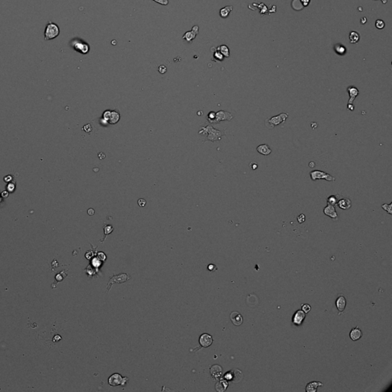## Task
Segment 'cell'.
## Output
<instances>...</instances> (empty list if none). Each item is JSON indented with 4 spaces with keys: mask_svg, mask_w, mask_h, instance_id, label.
Masks as SVG:
<instances>
[{
    "mask_svg": "<svg viewBox=\"0 0 392 392\" xmlns=\"http://www.w3.org/2000/svg\"><path fill=\"white\" fill-rule=\"evenodd\" d=\"M59 34H60V29H59L57 24L53 23L51 21H47L45 29H44V39L46 41L54 39V38H57Z\"/></svg>",
    "mask_w": 392,
    "mask_h": 392,
    "instance_id": "obj_1",
    "label": "cell"
},
{
    "mask_svg": "<svg viewBox=\"0 0 392 392\" xmlns=\"http://www.w3.org/2000/svg\"><path fill=\"white\" fill-rule=\"evenodd\" d=\"M288 118V114L287 113H280V114L277 115V116H273L271 118H268L266 121H265V125L266 126V127L269 128V129H272L274 126H277V125L280 124L282 122H284L286 121V119Z\"/></svg>",
    "mask_w": 392,
    "mask_h": 392,
    "instance_id": "obj_2",
    "label": "cell"
},
{
    "mask_svg": "<svg viewBox=\"0 0 392 392\" xmlns=\"http://www.w3.org/2000/svg\"><path fill=\"white\" fill-rule=\"evenodd\" d=\"M310 178L312 181H316L318 179H325L328 181H335V178L329 174L326 173L325 172L319 171V170H314L310 172Z\"/></svg>",
    "mask_w": 392,
    "mask_h": 392,
    "instance_id": "obj_3",
    "label": "cell"
},
{
    "mask_svg": "<svg viewBox=\"0 0 392 392\" xmlns=\"http://www.w3.org/2000/svg\"><path fill=\"white\" fill-rule=\"evenodd\" d=\"M70 45L75 51L81 53V54H87L90 50V47L88 44L85 42L79 41V40L74 39L70 42Z\"/></svg>",
    "mask_w": 392,
    "mask_h": 392,
    "instance_id": "obj_4",
    "label": "cell"
},
{
    "mask_svg": "<svg viewBox=\"0 0 392 392\" xmlns=\"http://www.w3.org/2000/svg\"><path fill=\"white\" fill-rule=\"evenodd\" d=\"M347 91H348V94H349V100H348V109L351 110V111H353L354 109V105H353V102H354V99L357 97V96L359 93V91H358V89L356 88L355 87H353V86H351V87H348L347 88Z\"/></svg>",
    "mask_w": 392,
    "mask_h": 392,
    "instance_id": "obj_5",
    "label": "cell"
},
{
    "mask_svg": "<svg viewBox=\"0 0 392 392\" xmlns=\"http://www.w3.org/2000/svg\"><path fill=\"white\" fill-rule=\"evenodd\" d=\"M129 279V276L127 274H125V273H122V274L116 275V276H113V277H110L107 286V292L110 289L113 284H114V283H124V282H126Z\"/></svg>",
    "mask_w": 392,
    "mask_h": 392,
    "instance_id": "obj_6",
    "label": "cell"
},
{
    "mask_svg": "<svg viewBox=\"0 0 392 392\" xmlns=\"http://www.w3.org/2000/svg\"><path fill=\"white\" fill-rule=\"evenodd\" d=\"M242 372L238 369L231 370L230 372H227L225 375V378L227 380H230L234 382H239L242 379Z\"/></svg>",
    "mask_w": 392,
    "mask_h": 392,
    "instance_id": "obj_7",
    "label": "cell"
},
{
    "mask_svg": "<svg viewBox=\"0 0 392 392\" xmlns=\"http://www.w3.org/2000/svg\"><path fill=\"white\" fill-rule=\"evenodd\" d=\"M198 34V25H194V27L192 28L191 31H187L183 35L182 38L183 39L186 40L188 42H191L193 39H194L196 37V35Z\"/></svg>",
    "mask_w": 392,
    "mask_h": 392,
    "instance_id": "obj_8",
    "label": "cell"
},
{
    "mask_svg": "<svg viewBox=\"0 0 392 392\" xmlns=\"http://www.w3.org/2000/svg\"><path fill=\"white\" fill-rule=\"evenodd\" d=\"M212 337L210 335H208V334H202L199 338L200 345H201V347H204V348L209 347L212 344Z\"/></svg>",
    "mask_w": 392,
    "mask_h": 392,
    "instance_id": "obj_9",
    "label": "cell"
},
{
    "mask_svg": "<svg viewBox=\"0 0 392 392\" xmlns=\"http://www.w3.org/2000/svg\"><path fill=\"white\" fill-rule=\"evenodd\" d=\"M305 313L302 310H298L292 317V323L296 325H300L305 318Z\"/></svg>",
    "mask_w": 392,
    "mask_h": 392,
    "instance_id": "obj_10",
    "label": "cell"
},
{
    "mask_svg": "<svg viewBox=\"0 0 392 392\" xmlns=\"http://www.w3.org/2000/svg\"><path fill=\"white\" fill-rule=\"evenodd\" d=\"M323 212L325 215L328 216V217H330L331 218L335 219V220L338 219V214H337L336 211H335V206L328 204V205L324 208Z\"/></svg>",
    "mask_w": 392,
    "mask_h": 392,
    "instance_id": "obj_11",
    "label": "cell"
},
{
    "mask_svg": "<svg viewBox=\"0 0 392 392\" xmlns=\"http://www.w3.org/2000/svg\"><path fill=\"white\" fill-rule=\"evenodd\" d=\"M230 320L233 322V324L235 325H240L243 322V317L239 312H232L230 315Z\"/></svg>",
    "mask_w": 392,
    "mask_h": 392,
    "instance_id": "obj_12",
    "label": "cell"
},
{
    "mask_svg": "<svg viewBox=\"0 0 392 392\" xmlns=\"http://www.w3.org/2000/svg\"><path fill=\"white\" fill-rule=\"evenodd\" d=\"M122 381V378L120 374H113L109 377V381L108 383L110 386H117L121 384Z\"/></svg>",
    "mask_w": 392,
    "mask_h": 392,
    "instance_id": "obj_13",
    "label": "cell"
},
{
    "mask_svg": "<svg viewBox=\"0 0 392 392\" xmlns=\"http://www.w3.org/2000/svg\"><path fill=\"white\" fill-rule=\"evenodd\" d=\"M337 204L341 209L348 210L351 207V201L349 198H344L340 199L337 203Z\"/></svg>",
    "mask_w": 392,
    "mask_h": 392,
    "instance_id": "obj_14",
    "label": "cell"
},
{
    "mask_svg": "<svg viewBox=\"0 0 392 392\" xmlns=\"http://www.w3.org/2000/svg\"><path fill=\"white\" fill-rule=\"evenodd\" d=\"M336 307L339 312H343L344 309H345V305H346V299H345L344 296H339L336 299Z\"/></svg>",
    "mask_w": 392,
    "mask_h": 392,
    "instance_id": "obj_15",
    "label": "cell"
},
{
    "mask_svg": "<svg viewBox=\"0 0 392 392\" xmlns=\"http://www.w3.org/2000/svg\"><path fill=\"white\" fill-rule=\"evenodd\" d=\"M361 336H362V332H361V331L359 329L358 327H355V328H352L351 332H350V338L353 341H357V340L360 339L361 338Z\"/></svg>",
    "mask_w": 392,
    "mask_h": 392,
    "instance_id": "obj_16",
    "label": "cell"
},
{
    "mask_svg": "<svg viewBox=\"0 0 392 392\" xmlns=\"http://www.w3.org/2000/svg\"><path fill=\"white\" fill-rule=\"evenodd\" d=\"M256 150L259 153L262 154L263 155H268L270 154L271 153V149L268 146L267 144H262V145H260L259 146L256 147Z\"/></svg>",
    "mask_w": 392,
    "mask_h": 392,
    "instance_id": "obj_17",
    "label": "cell"
},
{
    "mask_svg": "<svg viewBox=\"0 0 392 392\" xmlns=\"http://www.w3.org/2000/svg\"><path fill=\"white\" fill-rule=\"evenodd\" d=\"M211 374L214 378H218L222 374V368L217 364H214L211 368Z\"/></svg>",
    "mask_w": 392,
    "mask_h": 392,
    "instance_id": "obj_18",
    "label": "cell"
},
{
    "mask_svg": "<svg viewBox=\"0 0 392 392\" xmlns=\"http://www.w3.org/2000/svg\"><path fill=\"white\" fill-rule=\"evenodd\" d=\"M320 386H322V384L321 382H318V381L310 382L307 384V386H306L305 390H306L307 392H315L316 391L317 388H318V387H320Z\"/></svg>",
    "mask_w": 392,
    "mask_h": 392,
    "instance_id": "obj_19",
    "label": "cell"
},
{
    "mask_svg": "<svg viewBox=\"0 0 392 392\" xmlns=\"http://www.w3.org/2000/svg\"><path fill=\"white\" fill-rule=\"evenodd\" d=\"M339 198H340L339 194H335V195L329 196V197L328 198V199H327V204L332 206H336L337 203H338V201H339Z\"/></svg>",
    "mask_w": 392,
    "mask_h": 392,
    "instance_id": "obj_20",
    "label": "cell"
},
{
    "mask_svg": "<svg viewBox=\"0 0 392 392\" xmlns=\"http://www.w3.org/2000/svg\"><path fill=\"white\" fill-rule=\"evenodd\" d=\"M232 9H233V7H232L231 5L225 6L224 8H221V9L220 10V17H221V18H227V17L229 15V14H230V11H232Z\"/></svg>",
    "mask_w": 392,
    "mask_h": 392,
    "instance_id": "obj_21",
    "label": "cell"
},
{
    "mask_svg": "<svg viewBox=\"0 0 392 392\" xmlns=\"http://www.w3.org/2000/svg\"><path fill=\"white\" fill-rule=\"evenodd\" d=\"M360 39V35L358 32L356 31H352L350 32L349 34V40L351 41V43L352 44H355V43L358 42Z\"/></svg>",
    "mask_w": 392,
    "mask_h": 392,
    "instance_id": "obj_22",
    "label": "cell"
},
{
    "mask_svg": "<svg viewBox=\"0 0 392 392\" xmlns=\"http://www.w3.org/2000/svg\"><path fill=\"white\" fill-rule=\"evenodd\" d=\"M334 49H335V52L338 54H339V55H344L346 53V47L344 45H342V44H335Z\"/></svg>",
    "mask_w": 392,
    "mask_h": 392,
    "instance_id": "obj_23",
    "label": "cell"
},
{
    "mask_svg": "<svg viewBox=\"0 0 392 392\" xmlns=\"http://www.w3.org/2000/svg\"><path fill=\"white\" fill-rule=\"evenodd\" d=\"M227 381H224V380L218 381V382L216 384V390H217V391H220V392L224 391V390L227 388Z\"/></svg>",
    "mask_w": 392,
    "mask_h": 392,
    "instance_id": "obj_24",
    "label": "cell"
},
{
    "mask_svg": "<svg viewBox=\"0 0 392 392\" xmlns=\"http://www.w3.org/2000/svg\"><path fill=\"white\" fill-rule=\"evenodd\" d=\"M217 49L223 54V55L225 56V57H229V56H230V51H229L228 47H227L226 45L219 46Z\"/></svg>",
    "mask_w": 392,
    "mask_h": 392,
    "instance_id": "obj_25",
    "label": "cell"
},
{
    "mask_svg": "<svg viewBox=\"0 0 392 392\" xmlns=\"http://www.w3.org/2000/svg\"><path fill=\"white\" fill-rule=\"evenodd\" d=\"M113 227H112L111 225H107V226H106V224H104V232H105V233H104V237H103V238L102 239V240H100V242L104 241V240L106 239V235H107V234H110V233H111V232L113 231Z\"/></svg>",
    "mask_w": 392,
    "mask_h": 392,
    "instance_id": "obj_26",
    "label": "cell"
},
{
    "mask_svg": "<svg viewBox=\"0 0 392 392\" xmlns=\"http://www.w3.org/2000/svg\"><path fill=\"white\" fill-rule=\"evenodd\" d=\"M223 58H224V55H223V54L217 49L214 54V60L221 61V60H223Z\"/></svg>",
    "mask_w": 392,
    "mask_h": 392,
    "instance_id": "obj_27",
    "label": "cell"
},
{
    "mask_svg": "<svg viewBox=\"0 0 392 392\" xmlns=\"http://www.w3.org/2000/svg\"><path fill=\"white\" fill-rule=\"evenodd\" d=\"M382 208L384 210V211H387L388 214H392V202L390 203L389 204H382Z\"/></svg>",
    "mask_w": 392,
    "mask_h": 392,
    "instance_id": "obj_28",
    "label": "cell"
},
{
    "mask_svg": "<svg viewBox=\"0 0 392 392\" xmlns=\"http://www.w3.org/2000/svg\"><path fill=\"white\" fill-rule=\"evenodd\" d=\"M375 26L376 28H378V29H382V28H384V26H385V24H384V22L382 21V20L378 19L376 21Z\"/></svg>",
    "mask_w": 392,
    "mask_h": 392,
    "instance_id": "obj_29",
    "label": "cell"
},
{
    "mask_svg": "<svg viewBox=\"0 0 392 392\" xmlns=\"http://www.w3.org/2000/svg\"><path fill=\"white\" fill-rule=\"evenodd\" d=\"M302 309L305 313H308V312L310 311L311 306L309 305V304H302Z\"/></svg>",
    "mask_w": 392,
    "mask_h": 392,
    "instance_id": "obj_30",
    "label": "cell"
},
{
    "mask_svg": "<svg viewBox=\"0 0 392 392\" xmlns=\"http://www.w3.org/2000/svg\"><path fill=\"white\" fill-rule=\"evenodd\" d=\"M153 1L163 5H167L168 4V0H153Z\"/></svg>",
    "mask_w": 392,
    "mask_h": 392,
    "instance_id": "obj_31",
    "label": "cell"
},
{
    "mask_svg": "<svg viewBox=\"0 0 392 392\" xmlns=\"http://www.w3.org/2000/svg\"><path fill=\"white\" fill-rule=\"evenodd\" d=\"M166 70H167L166 67L164 65H161L159 66V67H158V71H159V73L161 74H165V72H166Z\"/></svg>",
    "mask_w": 392,
    "mask_h": 392,
    "instance_id": "obj_32",
    "label": "cell"
},
{
    "mask_svg": "<svg viewBox=\"0 0 392 392\" xmlns=\"http://www.w3.org/2000/svg\"><path fill=\"white\" fill-rule=\"evenodd\" d=\"M305 217L303 214H300V215L298 217V221H299V223H303L304 221H305Z\"/></svg>",
    "mask_w": 392,
    "mask_h": 392,
    "instance_id": "obj_33",
    "label": "cell"
},
{
    "mask_svg": "<svg viewBox=\"0 0 392 392\" xmlns=\"http://www.w3.org/2000/svg\"><path fill=\"white\" fill-rule=\"evenodd\" d=\"M145 203H146L145 202V201L144 199H142V198H141V199H139V201H138V204H139L140 207H143V206H145Z\"/></svg>",
    "mask_w": 392,
    "mask_h": 392,
    "instance_id": "obj_34",
    "label": "cell"
},
{
    "mask_svg": "<svg viewBox=\"0 0 392 392\" xmlns=\"http://www.w3.org/2000/svg\"><path fill=\"white\" fill-rule=\"evenodd\" d=\"M309 2H310V0H301V2L303 4V6H307Z\"/></svg>",
    "mask_w": 392,
    "mask_h": 392,
    "instance_id": "obj_35",
    "label": "cell"
},
{
    "mask_svg": "<svg viewBox=\"0 0 392 392\" xmlns=\"http://www.w3.org/2000/svg\"><path fill=\"white\" fill-rule=\"evenodd\" d=\"M250 167H251V168L253 170H255L256 168H257V165H256V164L255 163V162H252V163H250Z\"/></svg>",
    "mask_w": 392,
    "mask_h": 392,
    "instance_id": "obj_36",
    "label": "cell"
},
{
    "mask_svg": "<svg viewBox=\"0 0 392 392\" xmlns=\"http://www.w3.org/2000/svg\"><path fill=\"white\" fill-rule=\"evenodd\" d=\"M87 213H88V214H90V215H93V214H94V210H93V208H90V209H88V211H87Z\"/></svg>",
    "mask_w": 392,
    "mask_h": 392,
    "instance_id": "obj_37",
    "label": "cell"
},
{
    "mask_svg": "<svg viewBox=\"0 0 392 392\" xmlns=\"http://www.w3.org/2000/svg\"><path fill=\"white\" fill-rule=\"evenodd\" d=\"M98 155H99V158L100 159H103V158H105V154H103V152H100V153L98 154Z\"/></svg>",
    "mask_w": 392,
    "mask_h": 392,
    "instance_id": "obj_38",
    "label": "cell"
},
{
    "mask_svg": "<svg viewBox=\"0 0 392 392\" xmlns=\"http://www.w3.org/2000/svg\"><path fill=\"white\" fill-rule=\"evenodd\" d=\"M365 22H366V18H364H364H362L361 19V24H364V23H365Z\"/></svg>",
    "mask_w": 392,
    "mask_h": 392,
    "instance_id": "obj_39",
    "label": "cell"
},
{
    "mask_svg": "<svg viewBox=\"0 0 392 392\" xmlns=\"http://www.w3.org/2000/svg\"><path fill=\"white\" fill-rule=\"evenodd\" d=\"M309 166H310V167H312H312L315 166V163H314L313 162H310V164H309Z\"/></svg>",
    "mask_w": 392,
    "mask_h": 392,
    "instance_id": "obj_40",
    "label": "cell"
},
{
    "mask_svg": "<svg viewBox=\"0 0 392 392\" xmlns=\"http://www.w3.org/2000/svg\"><path fill=\"white\" fill-rule=\"evenodd\" d=\"M382 2L383 3H386V2H387V0H382Z\"/></svg>",
    "mask_w": 392,
    "mask_h": 392,
    "instance_id": "obj_41",
    "label": "cell"
}]
</instances>
